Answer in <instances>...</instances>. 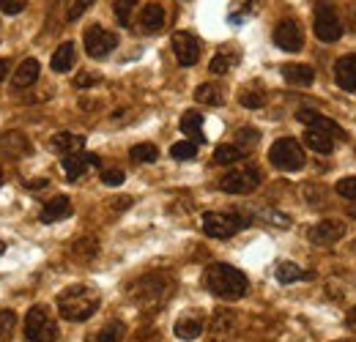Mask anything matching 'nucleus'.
Here are the masks:
<instances>
[{
    "label": "nucleus",
    "instance_id": "1",
    "mask_svg": "<svg viewBox=\"0 0 356 342\" xmlns=\"http://www.w3.org/2000/svg\"><path fill=\"white\" fill-rule=\"evenodd\" d=\"M203 285H206L209 293H214L220 299H241L250 288L247 277L238 268L227 266V263H211L203 271Z\"/></svg>",
    "mask_w": 356,
    "mask_h": 342
},
{
    "label": "nucleus",
    "instance_id": "2",
    "mask_svg": "<svg viewBox=\"0 0 356 342\" xmlns=\"http://www.w3.org/2000/svg\"><path fill=\"white\" fill-rule=\"evenodd\" d=\"M99 301H102L99 291H93L88 285H74V288H69L58 296V312H60L63 320L83 323V320L96 315Z\"/></svg>",
    "mask_w": 356,
    "mask_h": 342
},
{
    "label": "nucleus",
    "instance_id": "3",
    "mask_svg": "<svg viewBox=\"0 0 356 342\" xmlns=\"http://www.w3.org/2000/svg\"><path fill=\"white\" fill-rule=\"evenodd\" d=\"M129 296L143 309H154V307H159L168 296H173V279L168 274H148V277L137 279L132 288H129Z\"/></svg>",
    "mask_w": 356,
    "mask_h": 342
},
{
    "label": "nucleus",
    "instance_id": "4",
    "mask_svg": "<svg viewBox=\"0 0 356 342\" xmlns=\"http://www.w3.org/2000/svg\"><path fill=\"white\" fill-rule=\"evenodd\" d=\"M25 337L31 342H55L58 340V323L49 315L44 304L31 307L28 318H25Z\"/></svg>",
    "mask_w": 356,
    "mask_h": 342
},
{
    "label": "nucleus",
    "instance_id": "5",
    "mask_svg": "<svg viewBox=\"0 0 356 342\" xmlns=\"http://www.w3.org/2000/svg\"><path fill=\"white\" fill-rule=\"evenodd\" d=\"M268 162L277 168V170H285V172H293V170H302L305 168V151L296 140L291 137H282L271 145L268 151Z\"/></svg>",
    "mask_w": 356,
    "mask_h": 342
},
{
    "label": "nucleus",
    "instance_id": "6",
    "mask_svg": "<svg viewBox=\"0 0 356 342\" xmlns=\"http://www.w3.org/2000/svg\"><path fill=\"white\" fill-rule=\"evenodd\" d=\"M250 225V219L238 214H227V211H209L203 214V233L211 238H230L238 230H244Z\"/></svg>",
    "mask_w": 356,
    "mask_h": 342
},
{
    "label": "nucleus",
    "instance_id": "7",
    "mask_svg": "<svg viewBox=\"0 0 356 342\" xmlns=\"http://www.w3.org/2000/svg\"><path fill=\"white\" fill-rule=\"evenodd\" d=\"M261 181H264V175L258 168H236L220 178V189L227 195H250L261 186Z\"/></svg>",
    "mask_w": 356,
    "mask_h": 342
},
{
    "label": "nucleus",
    "instance_id": "8",
    "mask_svg": "<svg viewBox=\"0 0 356 342\" xmlns=\"http://www.w3.org/2000/svg\"><path fill=\"white\" fill-rule=\"evenodd\" d=\"M315 36L326 44L337 42L343 36V22H340L337 11L329 3H321L315 8Z\"/></svg>",
    "mask_w": 356,
    "mask_h": 342
},
{
    "label": "nucleus",
    "instance_id": "9",
    "mask_svg": "<svg viewBox=\"0 0 356 342\" xmlns=\"http://www.w3.org/2000/svg\"><path fill=\"white\" fill-rule=\"evenodd\" d=\"M83 44H86V52L93 60H102V58H107L115 49L118 36L110 33L107 28H102V25H90L88 31H86V36H83Z\"/></svg>",
    "mask_w": 356,
    "mask_h": 342
},
{
    "label": "nucleus",
    "instance_id": "10",
    "mask_svg": "<svg viewBox=\"0 0 356 342\" xmlns=\"http://www.w3.org/2000/svg\"><path fill=\"white\" fill-rule=\"evenodd\" d=\"M206 332H209V340L206 342H236V334H238L236 315L230 309H217Z\"/></svg>",
    "mask_w": 356,
    "mask_h": 342
},
{
    "label": "nucleus",
    "instance_id": "11",
    "mask_svg": "<svg viewBox=\"0 0 356 342\" xmlns=\"http://www.w3.org/2000/svg\"><path fill=\"white\" fill-rule=\"evenodd\" d=\"M346 238V222L343 219H321L310 227V241L315 247H332Z\"/></svg>",
    "mask_w": 356,
    "mask_h": 342
},
{
    "label": "nucleus",
    "instance_id": "12",
    "mask_svg": "<svg viewBox=\"0 0 356 342\" xmlns=\"http://www.w3.org/2000/svg\"><path fill=\"white\" fill-rule=\"evenodd\" d=\"M274 44L280 49H285V52H299L305 47V33H302V28L293 19H282L274 28Z\"/></svg>",
    "mask_w": 356,
    "mask_h": 342
},
{
    "label": "nucleus",
    "instance_id": "13",
    "mask_svg": "<svg viewBox=\"0 0 356 342\" xmlns=\"http://www.w3.org/2000/svg\"><path fill=\"white\" fill-rule=\"evenodd\" d=\"M173 52H176V60L181 66H195L200 58V44L192 33L178 31V33H173Z\"/></svg>",
    "mask_w": 356,
    "mask_h": 342
},
{
    "label": "nucleus",
    "instance_id": "14",
    "mask_svg": "<svg viewBox=\"0 0 356 342\" xmlns=\"http://www.w3.org/2000/svg\"><path fill=\"white\" fill-rule=\"evenodd\" d=\"M99 165V156L96 154H83V151H74V154H66L63 156V170L69 181H77L80 175H86L88 168Z\"/></svg>",
    "mask_w": 356,
    "mask_h": 342
},
{
    "label": "nucleus",
    "instance_id": "15",
    "mask_svg": "<svg viewBox=\"0 0 356 342\" xmlns=\"http://www.w3.org/2000/svg\"><path fill=\"white\" fill-rule=\"evenodd\" d=\"M334 80L348 93H356V55H343L334 63Z\"/></svg>",
    "mask_w": 356,
    "mask_h": 342
},
{
    "label": "nucleus",
    "instance_id": "16",
    "mask_svg": "<svg viewBox=\"0 0 356 342\" xmlns=\"http://www.w3.org/2000/svg\"><path fill=\"white\" fill-rule=\"evenodd\" d=\"M296 121H302V124H307L312 129H323V131H329L334 140H346V131L340 129V124H334L332 118H323L321 113H315V110H299L296 113Z\"/></svg>",
    "mask_w": 356,
    "mask_h": 342
},
{
    "label": "nucleus",
    "instance_id": "17",
    "mask_svg": "<svg viewBox=\"0 0 356 342\" xmlns=\"http://www.w3.org/2000/svg\"><path fill=\"white\" fill-rule=\"evenodd\" d=\"M69 214H72V200H69L66 195H55L52 200H47V203H44V209H42L39 219H42V222H47V225H52V222L66 219Z\"/></svg>",
    "mask_w": 356,
    "mask_h": 342
},
{
    "label": "nucleus",
    "instance_id": "18",
    "mask_svg": "<svg viewBox=\"0 0 356 342\" xmlns=\"http://www.w3.org/2000/svg\"><path fill=\"white\" fill-rule=\"evenodd\" d=\"M165 28V8L159 3H148L140 14V31L143 33H159Z\"/></svg>",
    "mask_w": 356,
    "mask_h": 342
},
{
    "label": "nucleus",
    "instance_id": "19",
    "mask_svg": "<svg viewBox=\"0 0 356 342\" xmlns=\"http://www.w3.org/2000/svg\"><path fill=\"white\" fill-rule=\"evenodd\" d=\"M39 72H42L39 60H36V58H25V60L17 66V72H14V77H11V86L14 88H31L36 80H39Z\"/></svg>",
    "mask_w": 356,
    "mask_h": 342
},
{
    "label": "nucleus",
    "instance_id": "20",
    "mask_svg": "<svg viewBox=\"0 0 356 342\" xmlns=\"http://www.w3.org/2000/svg\"><path fill=\"white\" fill-rule=\"evenodd\" d=\"M49 145H52V151L55 154H74V151H83V145H86V137L83 134H72V131H58L52 140H49Z\"/></svg>",
    "mask_w": 356,
    "mask_h": 342
},
{
    "label": "nucleus",
    "instance_id": "21",
    "mask_svg": "<svg viewBox=\"0 0 356 342\" xmlns=\"http://www.w3.org/2000/svg\"><path fill=\"white\" fill-rule=\"evenodd\" d=\"M282 77L291 86H312L315 72H312V66H307V63H285L282 66Z\"/></svg>",
    "mask_w": 356,
    "mask_h": 342
},
{
    "label": "nucleus",
    "instance_id": "22",
    "mask_svg": "<svg viewBox=\"0 0 356 342\" xmlns=\"http://www.w3.org/2000/svg\"><path fill=\"white\" fill-rule=\"evenodd\" d=\"M77 60V49H74V42H63L55 52H52V72L58 74H66Z\"/></svg>",
    "mask_w": 356,
    "mask_h": 342
},
{
    "label": "nucleus",
    "instance_id": "23",
    "mask_svg": "<svg viewBox=\"0 0 356 342\" xmlns=\"http://www.w3.org/2000/svg\"><path fill=\"white\" fill-rule=\"evenodd\" d=\"M203 329H206V323H203V318H197V315H186V318H181L176 320V337L178 340H197L200 334H203Z\"/></svg>",
    "mask_w": 356,
    "mask_h": 342
},
{
    "label": "nucleus",
    "instance_id": "24",
    "mask_svg": "<svg viewBox=\"0 0 356 342\" xmlns=\"http://www.w3.org/2000/svg\"><path fill=\"white\" fill-rule=\"evenodd\" d=\"M181 131H184L192 142H206V134H203V113H197V110L184 113V118H181Z\"/></svg>",
    "mask_w": 356,
    "mask_h": 342
},
{
    "label": "nucleus",
    "instance_id": "25",
    "mask_svg": "<svg viewBox=\"0 0 356 342\" xmlns=\"http://www.w3.org/2000/svg\"><path fill=\"white\" fill-rule=\"evenodd\" d=\"M305 142H307V148H312L315 154H332V151H334V137H332L329 131H323V129L307 127Z\"/></svg>",
    "mask_w": 356,
    "mask_h": 342
},
{
    "label": "nucleus",
    "instance_id": "26",
    "mask_svg": "<svg viewBox=\"0 0 356 342\" xmlns=\"http://www.w3.org/2000/svg\"><path fill=\"white\" fill-rule=\"evenodd\" d=\"M195 99H197L200 104L220 107L225 101V90L220 86H214V83H203V86H197V90H195Z\"/></svg>",
    "mask_w": 356,
    "mask_h": 342
},
{
    "label": "nucleus",
    "instance_id": "27",
    "mask_svg": "<svg viewBox=\"0 0 356 342\" xmlns=\"http://www.w3.org/2000/svg\"><path fill=\"white\" fill-rule=\"evenodd\" d=\"M305 277H310L307 271H302L296 263H291V260H282L280 266H277V282L280 285H291V282H296V279H305Z\"/></svg>",
    "mask_w": 356,
    "mask_h": 342
},
{
    "label": "nucleus",
    "instance_id": "28",
    "mask_svg": "<svg viewBox=\"0 0 356 342\" xmlns=\"http://www.w3.org/2000/svg\"><path fill=\"white\" fill-rule=\"evenodd\" d=\"M247 154L238 148V145H220L217 151H214V162L217 165H236V162H241Z\"/></svg>",
    "mask_w": 356,
    "mask_h": 342
},
{
    "label": "nucleus",
    "instance_id": "29",
    "mask_svg": "<svg viewBox=\"0 0 356 342\" xmlns=\"http://www.w3.org/2000/svg\"><path fill=\"white\" fill-rule=\"evenodd\" d=\"M238 101H241L247 110H258V107H264V104H266V93H264V88L261 86H252L238 96Z\"/></svg>",
    "mask_w": 356,
    "mask_h": 342
},
{
    "label": "nucleus",
    "instance_id": "30",
    "mask_svg": "<svg viewBox=\"0 0 356 342\" xmlns=\"http://www.w3.org/2000/svg\"><path fill=\"white\" fill-rule=\"evenodd\" d=\"M156 156H159V151L151 142H140L132 148V162L137 165H151V162H156Z\"/></svg>",
    "mask_w": 356,
    "mask_h": 342
},
{
    "label": "nucleus",
    "instance_id": "31",
    "mask_svg": "<svg viewBox=\"0 0 356 342\" xmlns=\"http://www.w3.org/2000/svg\"><path fill=\"white\" fill-rule=\"evenodd\" d=\"M170 156L178 159V162H189V159H195V156H197V142H192V140L176 142V145L170 148Z\"/></svg>",
    "mask_w": 356,
    "mask_h": 342
},
{
    "label": "nucleus",
    "instance_id": "32",
    "mask_svg": "<svg viewBox=\"0 0 356 342\" xmlns=\"http://www.w3.org/2000/svg\"><path fill=\"white\" fill-rule=\"evenodd\" d=\"M124 334H127V326H124L121 320H113V323H107V326L102 329L99 342H121L124 340Z\"/></svg>",
    "mask_w": 356,
    "mask_h": 342
},
{
    "label": "nucleus",
    "instance_id": "33",
    "mask_svg": "<svg viewBox=\"0 0 356 342\" xmlns=\"http://www.w3.org/2000/svg\"><path fill=\"white\" fill-rule=\"evenodd\" d=\"M134 6H137V0H115V3H113V11H115V19H118V25H124V28L129 25Z\"/></svg>",
    "mask_w": 356,
    "mask_h": 342
},
{
    "label": "nucleus",
    "instance_id": "34",
    "mask_svg": "<svg viewBox=\"0 0 356 342\" xmlns=\"http://www.w3.org/2000/svg\"><path fill=\"white\" fill-rule=\"evenodd\" d=\"M14 323H17V315L11 309H0V342H8L14 334Z\"/></svg>",
    "mask_w": 356,
    "mask_h": 342
},
{
    "label": "nucleus",
    "instance_id": "35",
    "mask_svg": "<svg viewBox=\"0 0 356 342\" xmlns=\"http://www.w3.org/2000/svg\"><path fill=\"white\" fill-rule=\"evenodd\" d=\"M334 192H337L343 200H356V175H351V178H340V181L334 184Z\"/></svg>",
    "mask_w": 356,
    "mask_h": 342
},
{
    "label": "nucleus",
    "instance_id": "36",
    "mask_svg": "<svg viewBox=\"0 0 356 342\" xmlns=\"http://www.w3.org/2000/svg\"><path fill=\"white\" fill-rule=\"evenodd\" d=\"M230 66H233V58H230L227 52H220V55H214V58H211L209 72H211V74H227V72H230Z\"/></svg>",
    "mask_w": 356,
    "mask_h": 342
},
{
    "label": "nucleus",
    "instance_id": "37",
    "mask_svg": "<svg viewBox=\"0 0 356 342\" xmlns=\"http://www.w3.org/2000/svg\"><path fill=\"white\" fill-rule=\"evenodd\" d=\"M93 3H96V0H74V3H72V8H69V22L80 19V17L88 11Z\"/></svg>",
    "mask_w": 356,
    "mask_h": 342
},
{
    "label": "nucleus",
    "instance_id": "38",
    "mask_svg": "<svg viewBox=\"0 0 356 342\" xmlns=\"http://www.w3.org/2000/svg\"><path fill=\"white\" fill-rule=\"evenodd\" d=\"M102 181H104L107 186H121V184L127 181V175L121 170H104L102 172Z\"/></svg>",
    "mask_w": 356,
    "mask_h": 342
},
{
    "label": "nucleus",
    "instance_id": "39",
    "mask_svg": "<svg viewBox=\"0 0 356 342\" xmlns=\"http://www.w3.org/2000/svg\"><path fill=\"white\" fill-rule=\"evenodd\" d=\"M74 252H86L88 257H93L96 252H99V244H96L93 238H80L77 247H74Z\"/></svg>",
    "mask_w": 356,
    "mask_h": 342
},
{
    "label": "nucleus",
    "instance_id": "40",
    "mask_svg": "<svg viewBox=\"0 0 356 342\" xmlns=\"http://www.w3.org/2000/svg\"><path fill=\"white\" fill-rule=\"evenodd\" d=\"M25 8V0H0V11L3 14H19Z\"/></svg>",
    "mask_w": 356,
    "mask_h": 342
},
{
    "label": "nucleus",
    "instance_id": "41",
    "mask_svg": "<svg viewBox=\"0 0 356 342\" xmlns=\"http://www.w3.org/2000/svg\"><path fill=\"white\" fill-rule=\"evenodd\" d=\"M93 83H99V74H80V77L74 80V86H77V88L93 86Z\"/></svg>",
    "mask_w": 356,
    "mask_h": 342
},
{
    "label": "nucleus",
    "instance_id": "42",
    "mask_svg": "<svg viewBox=\"0 0 356 342\" xmlns=\"http://www.w3.org/2000/svg\"><path fill=\"white\" fill-rule=\"evenodd\" d=\"M241 140L255 142V140H258V131H255V129H241Z\"/></svg>",
    "mask_w": 356,
    "mask_h": 342
},
{
    "label": "nucleus",
    "instance_id": "43",
    "mask_svg": "<svg viewBox=\"0 0 356 342\" xmlns=\"http://www.w3.org/2000/svg\"><path fill=\"white\" fill-rule=\"evenodd\" d=\"M8 66H11V63H8V58H0V83L8 77Z\"/></svg>",
    "mask_w": 356,
    "mask_h": 342
},
{
    "label": "nucleus",
    "instance_id": "44",
    "mask_svg": "<svg viewBox=\"0 0 356 342\" xmlns=\"http://www.w3.org/2000/svg\"><path fill=\"white\" fill-rule=\"evenodd\" d=\"M346 320H348V326H351V329H354V332H356V307H351V309H348V315H346Z\"/></svg>",
    "mask_w": 356,
    "mask_h": 342
},
{
    "label": "nucleus",
    "instance_id": "45",
    "mask_svg": "<svg viewBox=\"0 0 356 342\" xmlns=\"http://www.w3.org/2000/svg\"><path fill=\"white\" fill-rule=\"evenodd\" d=\"M348 216H351V219H356V206H351V209H348Z\"/></svg>",
    "mask_w": 356,
    "mask_h": 342
},
{
    "label": "nucleus",
    "instance_id": "46",
    "mask_svg": "<svg viewBox=\"0 0 356 342\" xmlns=\"http://www.w3.org/2000/svg\"><path fill=\"white\" fill-rule=\"evenodd\" d=\"M3 250H6V244H3V241H0V255H3Z\"/></svg>",
    "mask_w": 356,
    "mask_h": 342
},
{
    "label": "nucleus",
    "instance_id": "47",
    "mask_svg": "<svg viewBox=\"0 0 356 342\" xmlns=\"http://www.w3.org/2000/svg\"><path fill=\"white\" fill-rule=\"evenodd\" d=\"M0 186H3V170H0Z\"/></svg>",
    "mask_w": 356,
    "mask_h": 342
},
{
    "label": "nucleus",
    "instance_id": "48",
    "mask_svg": "<svg viewBox=\"0 0 356 342\" xmlns=\"http://www.w3.org/2000/svg\"><path fill=\"white\" fill-rule=\"evenodd\" d=\"M337 342H354V340H337Z\"/></svg>",
    "mask_w": 356,
    "mask_h": 342
},
{
    "label": "nucleus",
    "instance_id": "49",
    "mask_svg": "<svg viewBox=\"0 0 356 342\" xmlns=\"http://www.w3.org/2000/svg\"><path fill=\"white\" fill-rule=\"evenodd\" d=\"M354 252H356V241H354Z\"/></svg>",
    "mask_w": 356,
    "mask_h": 342
}]
</instances>
